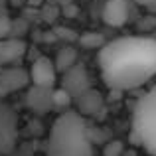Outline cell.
Returning a JSON list of instances; mask_svg holds the SVG:
<instances>
[{"label":"cell","instance_id":"4","mask_svg":"<svg viewBox=\"0 0 156 156\" xmlns=\"http://www.w3.org/2000/svg\"><path fill=\"white\" fill-rule=\"evenodd\" d=\"M18 138V117L10 105L0 101V154H10Z\"/></svg>","mask_w":156,"mask_h":156},{"label":"cell","instance_id":"12","mask_svg":"<svg viewBox=\"0 0 156 156\" xmlns=\"http://www.w3.org/2000/svg\"><path fill=\"white\" fill-rule=\"evenodd\" d=\"M53 61H55L57 71L65 73L67 69H71L73 65H77V51L73 50L71 46H65V48H61V50L57 51V55H55Z\"/></svg>","mask_w":156,"mask_h":156},{"label":"cell","instance_id":"16","mask_svg":"<svg viewBox=\"0 0 156 156\" xmlns=\"http://www.w3.org/2000/svg\"><path fill=\"white\" fill-rule=\"evenodd\" d=\"M142 6H146L148 10H156V0H138Z\"/></svg>","mask_w":156,"mask_h":156},{"label":"cell","instance_id":"15","mask_svg":"<svg viewBox=\"0 0 156 156\" xmlns=\"http://www.w3.org/2000/svg\"><path fill=\"white\" fill-rule=\"evenodd\" d=\"M125 152H126V148L121 140H111L103 148V156H125Z\"/></svg>","mask_w":156,"mask_h":156},{"label":"cell","instance_id":"7","mask_svg":"<svg viewBox=\"0 0 156 156\" xmlns=\"http://www.w3.org/2000/svg\"><path fill=\"white\" fill-rule=\"evenodd\" d=\"M61 87L73 97V101H75L79 95H83L85 91L91 89V79H89V73H87V69L83 67V63L73 65L71 69H67V71L63 73Z\"/></svg>","mask_w":156,"mask_h":156},{"label":"cell","instance_id":"9","mask_svg":"<svg viewBox=\"0 0 156 156\" xmlns=\"http://www.w3.org/2000/svg\"><path fill=\"white\" fill-rule=\"evenodd\" d=\"M130 2L129 0H107L103 6V22L111 28H122L129 22Z\"/></svg>","mask_w":156,"mask_h":156},{"label":"cell","instance_id":"6","mask_svg":"<svg viewBox=\"0 0 156 156\" xmlns=\"http://www.w3.org/2000/svg\"><path fill=\"white\" fill-rule=\"evenodd\" d=\"M28 71H30L32 85H36V87H55L59 71L55 67V61L50 59V57H46V55L36 57Z\"/></svg>","mask_w":156,"mask_h":156},{"label":"cell","instance_id":"14","mask_svg":"<svg viewBox=\"0 0 156 156\" xmlns=\"http://www.w3.org/2000/svg\"><path fill=\"white\" fill-rule=\"evenodd\" d=\"M10 30H12L10 14H8V10L0 4V38H8V36H10Z\"/></svg>","mask_w":156,"mask_h":156},{"label":"cell","instance_id":"1","mask_svg":"<svg viewBox=\"0 0 156 156\" xmlns=\"http://www.w3.org/2000/svg\"><path fill=\"white\" fill-rule=\"evenodd\" d=\"M99 71L113 91L138 89L156 77V40L122 36L99 50Z\"/></svg>","mask_w":156,"mask_h":156},{"label":"cell","instance_id":"2","mask_svg":"<svg viewBox=\"0 0 156 156\" xmlns=\"http://www.w3.org/2000/svg\"><path fill=\"white\" fill-rule=\"evenodd\" d=\"M48 156H93V140L87 121L75 109L63 111L53 121L46 140Z\"/></svg>","mask_w":156,"mask_h":156},{"label":"cell","instance_id":"5","mask_svg":"<svg viewBox=\"0 0 156 156\" xmlns=\"http://www.w3.org/2000/svg\"><path fill=\"white\" fill-rule=\"evenodd\" d=\"M28 85H32L28 69L20 67L18 63L8 65V67H0V99L28 87Z\"/></svg>","mask_w":156,"mask_h":156},{"label":"cell","instance_id":"13","mask_svg":"<svg viewBox=\"0 0 156 156\" xmlns=\"http://www.w3.org/2000/svg\"><path fill=\"white\" fill-rule=\"evenodd\" d=\"M79 42H81V46H85L87 50H95V48H103L107 42H103V38H101L97 32H87V34H83L79 38Z\"/></svg>","mask_w":156,"mask_h":156},{"label":"cell","instance_id":"8","mask_svg":"<svg viewBox=\"0 0 156 156\" xmlns=\"http://www.w3.org/2000/svg\"><path fill=\"white\" fill-rule=\"evenodd\" d=\"M53 91H55V87H36V85H32L26 93L28 109L34 111V113H40V115L53 111L55 109V105H53Z\"/></svg>","mask_w":156,"mask_h":156},{"label":"cell","instance_id":"11","mask_svg":"<svg viewBox=\"0 0 156 156\" xmlns=\"http://www.w3.org/2000/svg\"><path fill=\"white\" fill-rule=\"evenodd\" d=\"M73 105H75V111L81 113L83 117H93V115L103 111V97H101L99 91H95V89L91 87L89 91H85L83 95L77 97V99L73 101Z\"/></svg>","mask_w":156,"mask_h":156},{"label":"cell","instance_id":"3","mask_svg":"<svg viewBox=\"0 0 156 156\" xmlns=\"http://www.w3.org/2000/svg\"><path fill=\"white\" fill-rule=\"evenodd\" d=\"M133 140L144 152L156 156V85L138 97L133 111Z\"/></svg>","mask_w":156,"mask_h":156},{"label":"cell","instance_id":"10","mask_svg":"<svg viewBox=\"0 0 156 156\" xmlns=\"http://www.w3.org/2000/svg\"><path fill=\"white\" fill-rule=\"evenodd\" d=\"M26 53V44L16 38H0V67L16 65Z\"/></svg>","mask_w":156,"mask_h":156}]
</instances>
